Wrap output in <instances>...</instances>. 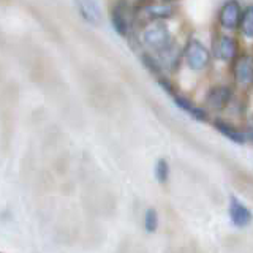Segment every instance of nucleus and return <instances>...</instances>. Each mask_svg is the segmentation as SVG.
Returning <instances> with one entry per match:
<instances>
[{
  "label": "nucleus",
  "instance_id": "nucleus-1",
  "mask_svg": "<svg viewBox=\"0 0 253 253\" xmlns=\"http://www.w3.org/2000/svg\"><path fill=\"white\" fill-rule=\"evenodd\" d=\"M142 42L155 54L166 51L176 43L168 27H165L163 24H158L157 21L144 27V30H142Z\"/></svg>",
  "mask_w": 253,
  "mask_h": 253
},
{
  "label": "nucleus",
  "instance_id": "nucleus-2",
  "mask_svg": "<svg viewBox=\"0 0 253 253\" xmlns=\"http://www.w3.org/2000/svg\"><path fill=\"white\" fill-rule=\"evenodd\" d=\"M182 55L187 62L188 68H192L195 71H201L209 65L211 54L201 42L198 40H190L185 44V47L182 49Z\"/></svg>",
  "mask_w": 253,
  "mask_h": 253
},
{
  "label": "nucleus",
  "instance_id": "nucleus-3",
  "mask_svg": "<svg viewBox=\"0 0 253 253\" xmlns=\"http://www.w3.org/2000/svg\"><path fill=\"white\" fill-rule=\"evenodd\" d=\"M136 14H138L136 10H133V8L117 2V5L113 8V13H111V24H113L114 30L119 35L126 37L134 26Z\"/></svg>",
  "mask_w": 253,
  "mask_h": 253
},
{
  "label": "nucleus",
  "instance_id": "nucleus-4",
  "mask_svg": "<svg viewBox=\"0 0 253 253\" xmlns=\"http://www.w3.org/2000/svg\"><path fill=\"white\" fill-rule=\"evenodd\" d=\"M233 76L234 81L242 87L253 84V55H237L233 60Z\"/></svg>",
  "mask_w": 253,
  "mask_h": 253
},
{
  "label": "nucleus",
  "instance_id": "nucleus-5",
  "mask_svg": "<svg viewBox=\"0 0 253 253\" xmlns=\"http://www.w3.org/2000/svg\"><path fill=\"white\" fill-rule=\"evenodd\" d=\"M241 16H242V8L239 2H237V0H226V2L221 5L220 13H218L220 26L228 30L239 27Z\"/></svg>",
  "mask_w": 253,
  "mask_h": 253
},
{
  "label": "nucleus",
  "instance_id": "nucleus-6",
  "mask_svg": "<svg viewBox=\"0 0 253 253\" xmlns=\"http://www.w3.org/2000/svg\"><path fill=\"white\" fill-rule=\"evenodd\" d=\"M212 51H213V55H215L218 60L231 62L237 57L239 46H237V42L233 37L220 35V37H217L215 42H213Z\"/></svg>",
  "mask_w": 253,
  "mask_h": 253
},
{
  "label": "nucleus",
  "instance_id": "nucleus-7",
  "mask_svg": "<svg viewBox=\"0 0 253 253\" xmlns=\"http://www.w3.org/2000/svg\"><path fill=\"white\" fill-rule=\"evenodd\" d=\"M79 16L90 26H100L103 21L101 6L97 0H75Z\"/></svg>",
  "mask_w": 253,
  "mask_h": 253
},
{
  "label": "nucleus",
  "instance_id": "nucleus-8",
  "mask_svg": "<svg viewBox=\"0 0 253 253\" xmlns=\"http://www.w3.org/2000/svg\"><path fill=\"white\" fill-rule=\"evenodd\" d=\"M229 218L237 228H245L252 223V211L245 204H242L236 196L229 198Z\"/></svg>",
  "mask_w": 253,
  "mask_h": 253
},
{
  "label": "nucleus",
  "instance_id": "nucleus-9",
  "mask_svg": "<svg viewBox=\"0 0 253 253\" xmlns=\"http://www.w3.org/2000/svg\"><path fill=\"white\" fill-rule=\"evenodd\" d=\"M139 11L144 13L149 19L160 21V19L171 18L174 11H176V6H174L169 0H165V2H147Z\"/></svg>",
  "mask_w": 253,
  "mask_h": 253
},
{
  "label": "nucleus",
  "instance_id": "nucleus-10",
  "mask_svg": "<svg viewBox=\"0 0 253 253\" xmlns=\"http://www.w3.org/2000/svg\"><path fill=\"white\" fill-rule=\"evenodd\" d=\"M231 98H233V90L226 85H218L209 90L208 97H206V105L213 111H220L225 106H228Z\"/></svg>",
  "mask_w": 253,
  "mask_h": 253
},
{
  "label": "nucleus",
  "instance_id": "nucleus-11",
  "mask_svg": "<svg viewBox=\"0 0 253 253\" xmlns=\"http://www.w3.org/2000/svg\"><path fill=\"white\" fill-rule=\"evenodd\" d=\"M172 100H174V103H176L177 108H180L182 111H185L188 116H192L193 119H196V121H201V122L208 121V114H206V111L195 106L193 101L187 100L185 97H179V95H176V93L172 95Z\"/></svg>",
  "mask_w": 253,
  "mask_h": 253
},
{
  "label": "nucleus",
  "instance_id": "nucleus-12",
  "mask_svg": "<svg viewBox=\"0 0 253 253\" xmlns=\"http://www.w3.org/2000/svg\"><path fill=\"white\" fill-rule=\"evenodd\" d=\"M215 128L217 131H220L226 139L236 142V144H244L245 141H247V138H245V134L242 131H239L237 128H234L233 125H229L223 121H217L215 122Z\"/></svg>",
  "mask_w": 253,
  "mask_h": 253
},
{
  "label": "nucleus",
  "instance_id": "nucleus-13",
  "mask_svg": "<svg viewBox=\"0 0 253 253\" xmlns=\"http://www.w3.org/2000/svg\"><path fill=\"white\" fill-rule=\"evenodd\" d=\"M239 29L242 32V35H245L247 38H253V5H249L242 11Z\"/></svg>",
  "mask_w": 253,
  "mask_h": 253
},
{
  "label": "nucleus",
  "instance_id": "nucleus-14",
  "mask_svg": "<svg viewBox=\"0 0 253 253\" xmlns=\"http://www.w3.org/2000/svg\"><path fill=\"white\" fill-rule=\"evenodd\" d=\"M155 177L160 184H165L169 177V165L165 158H158L155 163Z\"/></svg>",
  "mask_w": 253,
  "mask_h": 253
},
{
  "label": "nucleus",
  "instance_id": "nucleus-15",
  "mask_svg": "<svg viewBox=\"0 0 253 253\" xmlns=\"http://www.w3.org/2000/svg\"><path fill=\"white\" fill-rule=\"evenodd\" d=\"M144 228L147 233H155V229L158 228V215L155 209H147L144 213Z\"/></svg>",
  "mask_w": 253,
  "mask_h": 253
},
{
  "label": "nucleus",
  "instance_id": "nucleus-16",
  "mask_svg": "<svg viewBox=\"0 0 253 253\" xmlns=\"http://www.w3.org/2000/svg\"><path fill=\"white\" fill-rule=\"evenodd\" d=\"M119 2L126 5V6H130V8H133V10H136L139 13L141 8L147 3V0H119Z\"/></svg>",
  "mask_w": 253,
  "mask_h": 253
},
{
  "label": "nucleus",
  "instance_id": "nucleus-17",
  "mask_svg": "<svg viewBox=\"0 0 253 253\" xmlns=\"http://www.w3.org/2000/svg\"><path fill=\"white\" fill-rule=\"evenodd\" d=\"M169 2H171V0H169Z\"/></svg>",
  "mask_w": 253,
  "mask_h": 253
}]
</instances>
